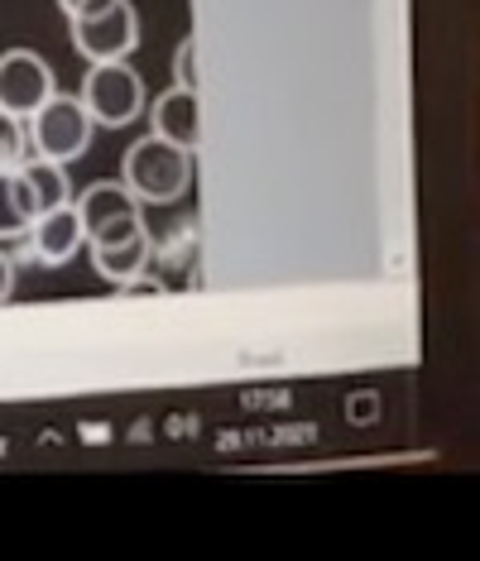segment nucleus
<instances>
[{
  "label": "nucleus",
  "instance_id": "1",
  "mask_svg": "<svg viewBox=\"0 0 480 561\" xmlns=\"http://www.w3.org/2000/svg\"><path fill=\"white\" fill-rule=\"evenodd\" d=\"M187 178H193V159L187 149L169 145L159 135H145L125 149L121 163V183L135 193V202H179L187 193Z\"/></svg>",
  "mask_w": 480,
  "mask_h": 561
},
{
  "label": "nucleus",
  "instance_id": "11",
  "mask_svg": "<svg viewBox=\"0 0 480 561\" xmlns=\"http://www.w3.org/2000/svg\"><path fill=\"white\" fill-rule=\"evenodd\" d=\"M30 226H34V211H30V202H24V187H20L15 169L0 173V240L30 236Z\"/></svg>",
  "mask_w": 480,
  "mask_h": 561
},
{
  "label": "nucleus",
  "instance_id": "14",
  "mask_svg": "<svg viewBox=\"0 0 480 561\" xmlns=\"http://www.w3.org/2000/svg\"><path fill=\"white\" fill-rule=\"evenodd\" d=\"M10 293H15V260L0 250V302H10Z\"/></svg>",
  "mask_w": 480,
  "mask_h": 561
},
{
  "label": "nucleus",
  "instance_id": "12",
  "mask_svg": "<svg viewBox=\"0 0 480 561\" xmlns=\"http://www.w3.org/2000/svg\"><path fill=\"white\" fill-rule=\"evenodd\" d=\"M24 159H30V130H24V121H20V116L0 111V173L20 169Z\"/></svg>",
  "mask_w": 480,
  "mask_h": 561
},
{
  "label": "nucleus",
  "instance_id": "15",
  "mask_svg": "<svg viewBox=\"0 0 480 561\" xmlns=\"http://www.w3.org/2000/svg\"><path fill=\"white\" fill-rule=\"evenodd\" d=\"M58 5L68 10V15H92V10H101L106 0H58Z\"/></svg>",
  "mask_w": 480,
  "mask_h": 561
},
{
  "label": "nucleus",
  "instance_id": "2",
  "mask_svg": "<svg viewBox=\"0 0 480 561\" xmlns=\"http://www.w3.org/2000/svg\"><path fill=\"white\" fill-rule=\"evenodd\" d=\"M30 149L39 159H54V163H72L87 154V145H92V116H87V106L78 96H62L54 92L44 101L39 111L30 116Z\"/></svg>",
  "mask_w": 480,
  "mask_h": 561
},
{
  "label": "nucleus",
  "instance_id": "4",
  "mask_svg": "<svg viewBox=\"0 0 480 561\" xmlns=\"http://www.w3.org/2000/svg\"><path fill=\"white\" fill-rule=\"evenodd\" d=\"M72 211H78V221L87 231V245H121L130 236H145L140 202H135V193L125 183H92L72 202Z\"/></svg>",
  "mask_w": 480,
  "mask_h": 561
},
{
  "label": "nucleus",
  "instance_id": "7",
  "mask_svg": "<svg viewBox=\"0 0 480 561\" xmlns=\"http://www.w3.org/2000/svg\"><path fill=\"white\" fill-rule=\"evenodd\" d=\"M82 245H87V231H82L78 211H72V202H68V207H54V211L34 216V226H30V254L44 264V270H62V264H68Z\"/></svg>",
  "mask_w": 480,
  "mask_h": 561
},
{
  "label": "nucleus",
  "instance_id": "8",
  "mask_svg": "<svg viewBox=\"0 0 480 561\" xmlns=\"http://www.w3.org/2000/svg\"><path fill=\"white\" fill-rule=\"evenodd\" d=\"M149 121H155V135L169 139L193 154L197 149V135H202V101L193 87H169L155 106H149Z\"/></svg>",
  "mask_w": 480,
  "mask_h": 561
},
{
  "label": "nucleus",
  "instance_id": "13",
  "mask_svg": "<svg viewBox=\"0 0 480 561\" xmlns=\"http://www.w3.org/2000/svg\"><path fill=\"white\" fill-rule=\"evenodd\" d=\"M173 78H179V87H193L197 92V72H193V39L179 44V58H173Z\"/></svg>",
  "mask_w": 480,
  "mask_h": 561
},
{
  "label": "nucleus",
  "instance_id": "5",
  "mask_svg": "<svg viewBox=\"0 0 480 561\" xmlns=\"http://www.w3.org/2000/svg\"><path fill=\"white\" fill-rule=\"evenodd\" d=\"M140 44V15L130 0H106L92 15H72V48L87 62H116L130 58Z\"/></svg>",
  "mask_w": 480,
  "mask_h": 561
},
{
  "label": "nucleus",
  "instance_id": "6",
  "mask_svg": "<svg viewBox=\"0 0 480 561\" xmlns=\"http://www.w3.org/2000/svg\"><path fill=\"white\" fill-rule=\"evenodd\" d=\"M54 92H58L54 68H48L34 48H10V54H0V111L30 121Z\"/></svg>",
  "mask_w": 480,
  "mask_h": 561
},
{
  "label": "nucleus",
  "instance_id": "9",
  "mask_svg": "<svg viewBox=\"0 0 480 561\" xmlns=\"http://www.w3.org/2000/svg\"><path fill=\"white\" fill-rule=\"evenodd\" d=\"M20 187H24V202H30V211L34 216H44V211H54V207H68L72 202V187H68V173H62V163L54 159H24L20 169Z\"/></svg>",
  "mask_w": 480,
  "mask_h": 561
},
{
  "label": "nucleus",
  "instance_id": "3",
  "mask_svg": "<svg viewBox=\"0 0 480 561\" xmlns=\"http://www.w3.org/2000/svg\"><path fill=\"white\" fill-rule=\"evenodd\" d=\"M78 101L87 106L92 125H111V130H121V125H130L145 111V82L125 58L92 62V72L82 78Z\"/></svg>",
  "mask_w": 480,
  "mask_h": 561
},
{
  "label": "nucleus",
  "instance_id": "10",
  "mask_svg": "<svg viewBox=\"0 0 480 561\" xmlns=\"http://www.w3.org/2000/svg\"><path fill=\"white\" fill-rule=\"evenodd\" d=\"M149 254H155V245H149V231L145 236H130L121 240V245H92V264L96 274L106 278V284H140L145 270H149Z\"/></svg>",
  "mask_w": 480,
  "mask_h": 561
}]
</instances>
